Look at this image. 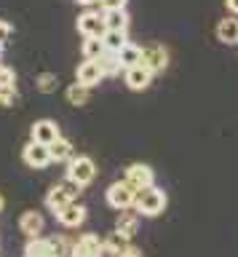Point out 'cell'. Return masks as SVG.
I'll return each instance as SVG.
<instances>
[{"label": "cell", "mask_w": 238, "mask_h": 257, "mask_svg": "<svg viewBox=\"0 0 238 257\" xmlns=\"http://www.w3.org/2000/svg\"><path fill=\"white\" fill-rule=\"evenodd\" d=\"M65 94H67V102L75 104V107H83V104L89 102V86H83L81 80L70 83V86L65 88Z\"/></svg>", "instance_id": "7402d4cb"}, {"label": "cell", "mask_w": 238, "mask_h": 257, "mask_svg": "<svg viewBox=\"0 0 238 257\" xmlns=\"http://www.w3.org/2000/svg\"><path fill=\"white\" fill-rule=\"evenodd\" d=\"M46 228V220L41 217V212H35V209H30V212H25L19 217V230L25 233L27 238H35V236H41Z\"/></svg>", "instance_id": "5bb4252c"}, {"label": "cell", "mask_w": 238, "mask_h": 257, "mask_svg": "<svg viewBox=\"0 0 238 257\" xmlns=\"http://www.w3.org/2000/svg\"><path fill=\"white\" fill-rule=\"evenodd\" d=\"M30 134H33V140L35 142H43V145H51L54 140H59V126H57V120H51V118H41V120H35L33 128H30Z\"/></svg>", "instance_id": "7c38bea8"}, {"label": "cell", "mask_w": 238, "mask_h": 257, "mask_svg": "<svg viewBox=\"0 0 238 257\" xmlns=\"http://www.w3.org/2000/svg\"><path fill=\"white\" fill-rule=\"evenodd\" d=\"M126 244H129V238L126 236H121V233H113V236H107L105 238V254H113V257H118L126 249Z\"/></svg>", "instance_id": "d4e9b609"}, {"label": "cell", "mask_w": 238, "mask_h": 257, "mask_svg": "<svg viewBox=\"0 0 238 257\" xmlns=\"http://www.w3.org/2000/svg\"><path fill=\"white\" fill-rule=\"evenodd\" d=\"M11 38V24L9 22H0V46H6Z\"/></svg>", "instance_id": "f546056e"}, {"label": "cell", "mask_w": 238, "mask_h": 257, "mask_svg": "<svg viewBox=\"0 0 238 257\" xmlns=\"http://www.w3.org/2000/svg\"><path fill=\"white\" fill-rule=\"evenodd\" d=\"M134 209H137V214H142V217H155V214H161L163 209H166V193H163L161 188H155V185L142 188V190H137Z\"/></svg>", "instance_id": "6da1fadb"}, {"label": "cell", "mask_w": 238, "mask_h": 257, "mask_svg": "<svg viewBox=\"0 0 238 257\" xmlns=\"http://www.w3.org/2000/svg\"><path fill=\"white\" fill-rule=\"evenodd\" d=\"M17 96H19L17 86H0V104H3V107H11V104L17 102Z\"/></svg>", "instance_id": "4316f807"}, {"label": "cell", "mask_w": 238, "mask_h": 257, "mask_svg": "<svg viewBox=\"0 0 238 257\" xmlns=\"http://www.w3.org/2000/svg\"><path fill=\"white\" fill-rule=\"evenodd\" d=\"M0 59H3V46H0Z\"/></svg>", "instance_id": "e575fe53"}, {"label": "cell", "mask_w": 238, "mask_h": 257, "mask_svg": "<svg viewBox=\"0 0 238 257\" xmlns=\"http://www.w3.org/2000/svg\"><path fill=\"white\" fill-rule=\"evenodd\" d=\"M115 230L121 233V236L126 238H134L137 236V230H139V217H131V214H123V217H118V222H115Z\"/></svg>", "instance_id": "603a6c76"}, {"label": "cell", "mask_w": 238, "mask_h": 257, "mask_svg": "<svg viewBox=\"0 0 238 257\" xmlns=\"http://www.w3.org/2000/svg\"><path fill=\"white\" fill-rule=\"evenodd\" d=\"M225 6H227V11L233 16H238V0H225Z\"/></svg>", "instance_id": "1f68e13d"}, {"label": "cell", "mask_w": 238, "mask_h": 257, "mask_svg": "<svg viewBox=\"0 0 238 257\" xmlns=\"http://www.w3.org/2000/svg\"><path fill=\"white\" fill-rule=\"evenodd\" d=\"M142 62L158 75V72H163L166 67H169V51H166V46L153 43V46L142 48Z\"/></svg>", "instance_id": "8fae6325"}, {"label": "cell", "mask_w": 238, "mask_h": 257, "mask_svg": "<svg viewBox=\"0 0 238 257\" xmlns=\"http://www.w3.org/2000/svg\"><path fill=\"white\" fill-rule=\"evenodd\" d=\"M94 177H97V164L89 156H73V161L67 164V180L86 188V185L94 182Z\"/></svg>", "instance_id": "7a4b0ae2"}, {"label": "cell", "mask_w": 238, "mask_h": 257, "mask_svg": "<svg viewBox=\"0 0 238 257\" xmlns=\"http://www.w3.org/2000/svg\"><path fill=\"white\" fill-rule=\"evenodd\" d=\"M102 64H105V78H115V75H123V64L118 59L115 51H107L102 56Z\"/></svg>", "instance_id": "cb8c5ba5"}, {"label": "cell", "mask_w": 238, "mask_h": 257, "mask_svg": "<svg viewBox=\"0 0 238 257\" xmlns=\"http://www.w3.org/2000/svg\"><path fill=\"white\" fill-rule=\"evenodd\" d=\"M118 54V59H121V64H123V70L126 67H134V64H139L142 62V46H137V43H126L121 51H115Z\"/></svg>", "instance_id": "d6986e66"}, {"label": "cell", "mask_w": 238, "mask_h": 257, "mask_svg": "<svg viewBox=\"0 0 238 257\" xmlns=\"http://www.w3.org/2000/svg\"><path fill=\"white\" fill-rule=\"evenodd\" d=\"M134 198H137V190L131 188L126 180L121 182H113L107 188V204L113 209H121V212H129V209L134 206Z\"/></svg>", "instance_id": "3957f363"}, {"label": "cell", "mask_w": 238, "mask_h": 257, "mask_svg": "<svg viewBox=\"0 0 238 257\" xmlns=\"http://www.w3.org/2000/svg\"><path fill=\"white\" fill-rule=\"evenodd\" d=\"M97 3L102 6V11H113V8H126L129 0H97Z\"/></svg>", "instance_id": "f1b7e54d"}, {"label": "cell", "mask_w": 238, "mask_h": 257, "mask_svg": "<svg viewBox=\"0 0 238 257\" xmlns=\"http://www.w3.org/2000/svg\"><path fill=\"white\" fill-rule=\"evenodd\" d=\"M81 51H83V59H102L107 54V48H105V40L102 38H83Z\"/></svg>", "instance_id": "ffe728a7"}, {"label": "cell", "mask_w": 238, "mask_h": 257, "mask_svg": "<svg viewBox=\"0 0 238 257\" xmlns=\"http://www.w3.org/2000/svg\"><path fill=\"white\" fill-rule=\"evenodd\" d=\"M83 220H86V206L75 204V201H70L62 212H57V222L62 228H78V225H83Z\"/></svg>", "instance_id": "4fadbf2b"}, {"label": "cell", "mask_w": 238, "mask_h": 257, "mask_svg": "<svg viewBox=\"0 0 238 257\" xmlns=\"http://www.w3.org/2000/svg\"><path fill=\"white\" fill-rule=\"evenodd\" d=\"M217 38L222 40V43H227V46L238 43V19H235L233 14L225 16V19H219V24H217Z\"/></svg>", "instance_id": "2e32d148"}, {"label": "cell", "mask_w": 238, "mask_h": 257, "mask_svg": "<svg viewBox=\"0 0 238 257\" xmlns=\"http://www.w3.org/2000/svg\"><path fill=\"white\" fill-rule=\"evenodd\" d=\"M0 86H17V72L6 64H0Z\"/></svg>", "instance_id": "83f0119b"}, {"label": "cell", "mask_w": 238, "mask_h": 257, "mask_svg": "<svg viewBox=\"0 0 238 257\" xmlns=\"http://www.w3.org/2000/svg\"><path fill=\"white\" fill-rule=\"evenodd\" d=\"M102 252H105V241L97 233H83L73 244V254L70 257H102Z\"/></svg>", "instance_id": "9c48e42d"}, {"label": "cell", "mask_w": 238, "mask_h": 257, "mask_svg": "<svg viewBox=\"0 0 238 257\" xmlns=\"http://www.w3.org/2000/svg\"><path fill=\"white\" fill-rule=\"evenodd\" d=\"M75 3H81V6H91V3H97V0H75Z\"/></svg>", "instance_id": "d6a6232c"}, {"label": "cell", "mask_w": 238, "mask_h": 257, "mask_svg": "<svg viewBox=\"0 0 238 257\" xmlns=\"http://www.w3.org/2000/svg\"><path fill=\"white\" fill-rule=\"evenodd\" d=\"M49 153H51V164H70V161H73V145H70V140H65V137L54 140L49 145Z\"/></svg>", "instance_id": "e0dca14e"}, {"label": "cell", "mask_w": 238, "mask_h": 257, "mask_svg": "<svg viewBox=\"0 0 238 257\" xmlns=\"http://www.w3.org/2000/svg\"><path fill=\"white\" fill-rule=\"evenodd\" d=\"M123 78H126V86H129L131 91H145V88L153 83L155 72L150 70L145 62H139V64H134V67H126Z\"/></svg>", "instance_id": "8992f818"}, {"label": "cell", "mask_w": 238, "mask_h": 257, "mask_svg": "<svg viewBox=\"0 0 238 257\" xmlns=\"http://www.w3.org/2000/svg\"><path fill=\"white\" fill-rule=\"evenodd\" d=\"M102 14H105L107 30H129V11L126 8H113V11H102Z\"/></svg>", "instance_id": "ac0fdd59"}, {"label": "cell", "mask_w": 238, "mask_h": 257, "mask_svg": "<svg viewBox=\"0 0 238 257\" xmlns=\"http://www.w3.org/2000/svg\"><path fill=\"white\" fill-rule=\"evenodd\" d=\"M102 78H105V64H102V59H83L75 70V80H81L89 88L97 86Z\"/></svg>", "instance_id": "ba28073f"}, {"label": "cell", "mask_w": 238, "mask_h": 257, "mask_svg": "<svg viewBox=\"0 0 238 257\" xmlns=\"http://www.w3.org/2000/svg\"><path fill=\"white\" fill-rule=\"evenodd\" d=\"M126 182L131 185L134 190H142V188H150V185H155V174L153 169H150L147 164H131L129 169H126Z\"/></svg>", "instance_id": "30bf717a"}, {"label": "cell", "mask_w": 238, "mask_h": 257, "mask_svg": "<svg viewBox=\"0 0 238 257\" xmlns=\"http://www.w3.org/2000/svg\"><path fill=\"white\" fill-rule=\"evenodd\" d=\"M3 206H6V201H3V196H0V212H3Z\"/></svg>", "instance_id": "836d02e7"}, {"label": "cell", "mask_w": 238, "mask_h": 257, "mask_svg": "<svg viewBox=\"0 0 238 257\" xmlns=\"http://www.w3.org/2000/svg\"><path fill=\"white\" fill-rule=\"evenodd\" d=\"M78 32H81L83 38H102L107 32L105 27V14L99 11H83L81 16H78Z\"/></svg>", "instance_id": "5b68a950"}, {"label": "cell", "mask_w": 238, "mask_h": 257, "mask_svg": "<svg viewBox=\"0 0 238 257\" xmlns=\"http://www.w3.org/2000/svg\"><path fill=\"white\" fill-rule=\"evenodd\" d=\"M38 88H41L43 94H54L59 88V78L54 75V72H41V75H38Z\"/></svg>", "instance_id": "484cf974"}, {"label": "cell", "mask_w": 238, "mask_h": 257, "mask_svg": "<svg viewBox=\"0 0 238 257\" xmlns=\"http://www.w3.org/2000/svg\"><path fill=\"white\" fill-rule=\"evenodd\" d=\"M22 158H25V164H27V166H33V169H46V166L51 164L49 145L30 140V142L25 145V150H22Z\"/></svg>", "instance_id": "52a82bcc"}, {"label": "cell", "mask_w": 238, "mask_h": 257, "mask_svg": "<svg viewBox=\"0 0 238 257\" xmlns=\"http://www.w3.org/2000/svg\"><path fill=\"white\" fill-rule=\"evenodd\" d=\"M118 257H142V252H139V249H137V246H134L131 241H129V244H126V249H123V252L118 254Z\"/></svg>", "instance_id": "4dcf8cb0"}, {"label": "cell", "mask_w": 238, "mask_h": 257, "mask_svg": "<svg viewBox=\"0 0 238 257\" xmlns=\"http://www.w3.org/2000/svg\"><path fill=\"white\" fill-rule=\"evenodd\" d=\"M25 257H57V252H54V241L51 238H30L27 246H25Z\"/></svg>", "instance_id": "9a60e30c"}, {"label": "cell", "mask_w": 238, "mask_h": 257, "mask_svg": "<svg viewBox=\"0 0 238 257\" xmlns=\"http://www.w3.org/2000/svg\"><path fill=\"white\" fill-rule=\"evenodd\" d=\"M78 188L81 185H75L73 180H70V185L67 182H62V185H54V188L49 190V196H46V206H49V212H62L70 201H75V193H78Z\"/></svg>", "instance_id": "277c9868"}, {"label": "cell", "mask_w": 238, "mask_h": 257, "mask_svg": "<svg viewBox=\"0 0 238 257\" xmlns=\"http://www.w3.org/2000/svg\"><path fill=\"white\" fill-rule=\"evenodd\" d=\"M102 40H105L107 51H121V48L129 43V30H107L105 35H102Z\"/></svg>", "instance_id": "44dd1931"}]
</instances>
